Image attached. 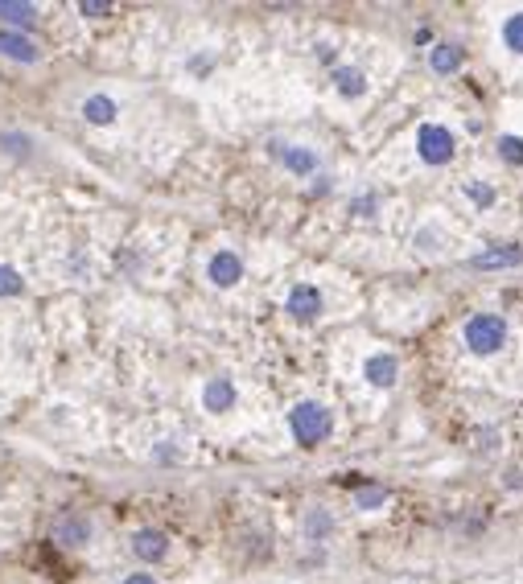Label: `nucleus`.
<instances>
[{"label": "nucleus", "mask_w": 523, "mask_h": 584, "mask_svg": "<svg viewBox=\"0 0 523 584\" xmlns=\"http://www.w3.org/2000/svg\"><path fill=\"white\" fill-rule=\"evenodd\" d=\"M498 156L507 165H523V136H498Z\"/></svg>", "instance_id": "412c9836"}, {"label": "nucleus", "mask_w": 523, "mask_h": 584, "mask_svg": "<svg viewBox=\"0 0 523 584\" xmlns=\"http://www.w3.org/2000/svg\"><path fill=\"white\" fill-rule=\"evenodd\" d=\"M363 378L371 387H379V391H388V387H396V378H400V358L388 354V350L371 354V358L363 362Z\"/></svg>", "instance_id": "6e6552de"}, {"label": "nucleus", "mask_w": 523, "mask_h": 584, "mask_svg": "<svg viewBox=\"0 0 523 584\" xmlns=\"http://www.w3.org/2000/svg\"><path fill=\"white\" fill-rule=\"evenodd\" d=\"M120 584H157V576H149V572H133V576H124Z\"/></svg>", "instance_id": "a878e982"}, {"label": "nucleus", "mask_w": 523, "mask_h": 584, "mask_svg": "<svg viewBox=\"0 0 523 584\" xmlns=\"http://www.w3.org/2000/svg\"><path fill=\"white\" fill-rule=\"evenodd\" d=\"M375 210V194H363V197H355V202H350V214H371Z\"/></svg>", "instance_id": "b1692460"}, {"label": "nucleus", "mask_w": 523, "mask_h": 584, "mask_svg": "<svg viewBox=\"0 0 523 584\" xmlns=\"http://www.w3.org/2000/svg\"><path fill=\"white\" fill-rule=\"evenodd\" d=\"M465 194H470V202L478 206V210H486V206H495V189H490L486 181H470V186H465Z\"/></svg>", "instance_id": "4be33fe9"}, {"label": "nucleus", "mask_w": 523, "mask_h": 584, "mask_svg": "<svg viewBox=\"0 0 523 584\" xmlns=\"http://www.w3.org/2000/svg\"><path fill=\"white\" fill-rule=\"evenodd\" d=\"M507 485H511V490H523V473H515V469H511V473H507Z\"/></svg>", "instance_id": "bb28decb"}, {"label": "nucleus", "mask_w": 523, "mask_h": 584, "mask_svg": "<svg viewBox=\"0 0 523 584\" xmlns=\"http://www.w3.org/2000/svg\"><path fill=\"white\" fill-rule=\"evenodd\" d=\"M50 535H54V543H62V547H83V543L91 539V523H87L83 515H62Z\"/></svg>", "instance_id": "f8f14e48"}, {"label": "nucleus", "mask_w": 523, "mask_h": 584, "mask_svg": "<svg viewBox=\"0 0 523 584\" xmlns=\"http://www.w3.org/2000/svg\"><path fill=\"white\" fill-rule=\"evenodd\" d=\"M284 309H289V317H293V321L309 325V321L322 317L326 301H322V292H317L314 284H293V288H289V301H284Z\"/></svg>", "instance_id": "20e7f679"}, {"label": "nucleus", "mask_w": 523, "mask_h": 584, "mask_svg": "<svg viewBox=\"0 0 523 584\" xmlns=\"http://www.w3.org/2000/svg\"><path fill=\"white\" fill-rule=\"evenodd\" d=\"M0 144H13L9 153H26V148H29V140H26V136H0Z\"/></svg>", "instance_id": "393cba45"}, {"label": "nucleus", "mask_w": 523, "mask_h": 584, "mask_svg": "<svg viewBox=\"0 0 523 584\" xmlns=\"http://www.w3.org/2000/svg\"><path fill=\"white\" fill-rule=\"evenodd\" d=\"M0 25L5 29H34L37 25V8L34 5H21V0H0Z\"/></svg>", "instance_id": "ddd939ff"}, {"label": "nucleus", "mask_w": 523, "mask_h": 584, "mask_svg": "<svg viewBox=\"0 0 523 584\" xmlns=\"http://www.w3.org/2000/svg\"><path fill=\"white\" fill-rule=\"evenodd\" d=\"M334 535V515L326 506H309L305 515V539L309 543H326Z\"/></svg>", "instance_id": "f3484780"}, {"label": "nucleus", "mask_w": 523, "mask_h": 584, "mask_svg": "<svg viewBox=\"0 0 523 584\" xmlns=\"http://www.w3.org/2000/svg\"><path fill=\"white\" fill-rule=\"evenodd\" d=\"M235 399H240V391H235V383H231V378H223V375L207 378V387H202V408H207L210 416H219V411H231Z\"/></svg>", "instance_id": "9d476101"}, {"label": "nucleus", "mask_w": 523, "mask_h": 584, "mask_svg": "<svg viewBox=\"0 0 523 584\" xmlns=\"http://www.w3.org/2000/svg\"><path fill=\"white\" fill-rule=\"evenodd\" d=\"M116 115H120V107H116V99H112V95H87L83 99V120L95 123V128L116 123Z\"/></svg>", "instance_id": "4468645a"}, {"label": "nucleus", "mask_w": 523, "mask_h": 584, "mask_svg": "<svg viewBox=\"0 0 523 584\" xmlns=\"http://www.w3.org/2000/svg\"><path fill=\"white\" fill-rule=\"evenodd\" d=\"M133 556L144 559V564H157V559L169 556V535L157 531V526H141L133 535Z\"/></svg>", "instance_id": "1a4fd4ad"}, {"label": "nucleus", "mask_w": 523, "mask_h": 584, "mask_svg": "<svg viewBox=\"0 0 523 584\" xmlns=\"http://www.w3.org/2000/svg\"><path fill=\"white\" fill-rule=\"evenodd\" d=\"M388 502H391V494L383 490V485H363V490H355L358 510H379V506H388Z\"/></svg>", "instance_id": "a211bd4d"}, {"label": "nucleus", "mask_w": 523, "mask_h": 584, "mask_svg": "<svg viewBox=\"0 0 523 584\" xmlns=\"http://www.w3.org/2000/svg\"><path fill=\"white\" fill-rule=\"evenodd\" d=\"M429 66H432V74H457L462 70V49L449 46V41H437L429 49Z\"/></svg>", "instance_id": "dca6fc26"}, {"label": "nucleus", "mask_w": 523, "mask_h": 584, "mask_svg": "<svg viewBox=\"0 0 523 584\" xmlns=\"http://www.w3.org/2000/svg\"><path fill=\"white\" fill-rule=\"evenodd\" d=\"M503 41L511 54H523V13H511L503 21Z\"/></svg>", "instance_id": "6ab92c4d"}, {"label": "nucleus", "mask_w": 523, "mask_h": 584, "mask_svg": "<svg viewBox=\"0 0 523 584\" xmlns=\"http://www.w3.org/2000/svg\"><path fill=\"white\" fill-rule=\"evenodd\" d=\"M454 153H457V140L445 123H421V132H416V156L424 165L441 169V165L454 161Z\"/></svg>", "instance_id": "7ed1b4c3"}, {"label": "nucleus", "mask_w": 523, "mask_h": 584, "mask_svg": "<svg viewBox=\"0 0 523 584\" xmlns=\"http://www.w3.org/2000/svg\"><path fill=\"white\" fill-rule=\"evenodd\" d=\"M0 54L13 58V62H37L42 58V49H37V41L29 37V33H17V29H0Z\"/></svg>", "instance_id": "9b49d317"}, {"label": "nucleus", "mask_w": 523, "mask_h": 584, "mask_svg": "<svg viewBox=\"0 0 523 584\" xmlns=\"http://www.w3.org/2000/svg\"><path fill=\"white\" fill-rule=\"evenodd\" d=\"M26 292V280L13 263H0V296H21Z\"/></svg>", "instance_id": "aec40b11"}, {"label": "nucleus", "mask_w": 523, "mask_h": 584, "mask_svg": "<svg viewBox=\"0 0 523 584\" xmlns=\"http://www.w3.org/2000/svg\"><path fill=\"white\" fill-rule=\"evenodd\" d=\"M272 156L284 165L289 173H297V177H314L317 173V153L314 148H305V144H281V140H272Z\"/></svg>", "instance_id": "39448f33"}, {"label": "nucleus", "mask_w": 523, "mask_h": 584, "mask_svg": "<svg viewBox=\"0 0 523 584\" xmlns=\"http://www.w3.org/2000/svg\"><path fill=\"white\" fill-rule=\"evenodd\" d=\"M515 263H523V247L519 243H495V247L474 255L470 268L474 271H498V268H515Z\"/></svg>", "instance_id": "0eeeda50"}, {"label": "nucleus", "mask_w": 523, "mask_h": 584, "mask_svg": "<svg viewBox=\"0 0 523 584\" xmlns=\"http://www.w3.org/2000/svg\"><path fill=\"white\" fill-rule=\"evenodd\" d=\"M334 87L342 99H363L367 95V79L358 66H334Z\"/></svg>", "instance_id": "2eb2a0df"}, {"label": "nucleus", "mask_w": 523, "mask_h": 584, "mask_svg": "<svg viewBox=\"0 0 523 584\" xmlns=\"http://www.w3.org/2000/svg\"><path fill=\"white\" fill-rule=\"evenodd\" d=\"M79 13H83V16H108L112 5H108V0H83V5H79Z\"/></svg>", "instance_id": "5701e85b"}, {"label": "nucleus", "mask_w": 523, "mask_h": 584, "mask_svg": "<svg viewBox=\"0 0 523 584\" xmlns=\"http://www.w3.org/2000/svg\"><path fill=\"white\" fill-rule=\"evenodd\" d=\"M462 337L474 354L490 358V354H498L507 345V321L498 317V313H474V317L462 325Z\"/></svg>", "instance_id": "f03ea898"}, {"label": "nucleus", "mask_w": 523, "mask_h": 584, "mask_svg": "<svg viewBox=\"0 0 523 584\" xmlns=\"http://www.w3.org/2000/svg\"><path fill=\"white\" fill-rule=\"evenodd\" d=\"M207 280L215 288H235L243 280V260L235 251H215L207 263Z\"/></svg>", "instance_id": "423d86ee"}, {"label": "nucleus", "mask_w": 523, "mask_h": 584, "mask_svg": "<svg viewBox=\"0 0 523 584\" xmlns=\"http://www.w3.org/2000/svg\"><path fill=\"white\" fill-rule=\"evenodd\" d=\"M289 432L301 449H317V444L334 432V419H330V411H326V403L301 399L297 408L289 411Z\"/></svg>", "instance_id": "f257e3e1"}]
</instances>
